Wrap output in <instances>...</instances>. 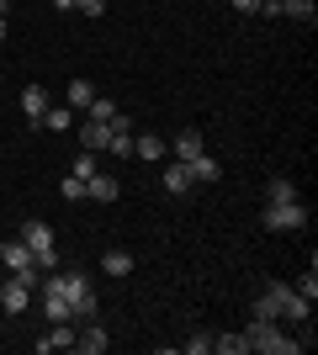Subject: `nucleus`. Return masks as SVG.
I'll use <instances>...</instances> for the list:
<instances>
[{
  "instance_id": "nucleus-1",
  "label": "nucleus",
  "mask_w": 318,
  "mask_h": 355,
  "mask_svg": "<svg viewBox=\"0 0 318 355\" xmlns=\"http://www.w3.org/2000/svg\"><path fill=\"white\" fill-rule=\"evenodd\" d=\"M244 345H249L255 355H297V350H303V340L281 334V329H276V318H255V324L244 329Z\"/></svg>"
},
{
  "instance_id": "nucleus-2",
  "label": "nucleus",
  "mask_w": 318,
  "mask_h": 355,
  "mask_svg": "<svg viewBox=\"0 0 318 355\" xmlns=\"http://www.w3.org/2000/svg\"><path fill=\"white\" fill-rule=\"evenodd\" d=\"M21 244H27L32 254H37V270H59V254H53V228H48L43 218H32V223H21Z\"/></svg>"
},
{
  "instance_id": "nucleus-3",
  "label": "nucleus",
  "mask_w": 318,
  "mask_h": 355,
  "mask_svg": "<svg viewBox=\"0 0 318 355\" xmlns=\"http://www.w3.org/2000/svg\"><path fill=\"white\" fill-rule=\"evenodd\" d=\"M260 223H265V234H297V228H308V207L303 202H265Z\"/></svg>"
},
{
  "instance_id": "nucleus-4",
  "label": "nucleus",
  "mask_w": 318,
  "mask_h": 355,
  "mask_svg": "<svg viewBox=\"0 0 318 355\" xmlns=\"http://www.w3.org/2000/svg\"><path fill=\"white\" fill-rule=\"evenodd\" d=\"M0 266L11 270L16 282H27V286H37L43 282V270H37V254L21 244V239H6V254H0Z\"/></svg>"
},
{
  "instance_id": "nucleus-5",
  "label": "nucleus",
  "mask_w": 318,
  "mask_h": 355,
  "mask_svg": "<svg viewBox=\"0 0 318 355\" xmlns=\"http://www.w3.org/2000/svg\"><path fill=\"white\" fill-rule=\"evenodd\" d=\"M292 297L287 282H265V292L255 297V318H281V302Z\"/></svg>"
},
{
  "instance_id": "nucleus-6",
  "label": "nucleus",
  "mask_w": 318,
  "mask_h": 355,
  "mask_svg": "<svg viewBox=\"0 0 318 355\" xmlns=\"http://www.w3.org/2000/svg\"><path fill=\"white\" fill-rule=\"evenodd\" d=\"M170 154H175L181 164H191L197 154H207V138H202L197 128H181V133H175V144H170Z\"/></svg>"
},
{
  "instance_id": "nucleus-7",
  "label": "nucleus",
  "mask_w": 318,
  "mask_h": 355,
  "mask_svg": "<svg viewBox=\"0 0 318 355\" xmlns=\"http://www.w3.org/2000/svg\"><path fill=\"white\" fill-rule=\"evenodd\" d=\"M32 297H37V286H27V282H16V276H11L6 292H0V308H6V313H27Z\"/></svg>"
},
{
  "instance_id": "nucleus-8",
  "label": "nucleus",
  "mask_w": 318,
  "mask_h": 355,
  "mask_svg": "<svg viewBox=\"0 0 318 355\" xmlns=\"http://www.w3.org/2000/svg\"><path fill=\"white\" fill-rule=\"evenodd\" d=\"M48 106H53V101H48L43 85H27V90H21V117H27L32 128H43V112H48Z\"/></svg>"
},
{
  "instance_id": "nucleus-9",
  "label": "nucleus",
  "mask_w": 318,
  "mask_h": 355,
  "mask_svg": "<svg viewBox=\"0 0 318 355\" xmlns=\"http://www.w3.org/2000/svg\"><path fill=\"white\" fill-rule=\"evenodd\" d=\"M106 144H112V122H96V117H85V128H80V148L101 154Z\"/></svg>"
},
{
  "instance_id": "nucleus-10",
  "label": "nucleus",
  "mask_w": 318,
  "mask_h": 355,
  "mask_svg": "<svg viewBox=\"0 0 318 355\" xmlns=\"http://www.w3.org/2000/svg\"><path fill=\"white\" fill-rule=\"evenodd\" d=\"M117 175H106V170H96L91 180H85V196H91V202H117Z\"/></svg>"
},
{
  "instance_id": "nucleus-11",
  "label": "nucleus",
  "mask_w": 318,
  "mask_h": 355,
  "mask_svg": "<svg viewBox=\"0 0 318 355\" xmlns=\"http://www.w3.org/2000/svg\"><path fill=\"white\" fill-rule=\"evenodd\" d=\"M133 154H138V159H149V164H159V159L170 154V144H165L159 133H138V138H133Z\"/></svg>"
},
{
  "instance_id": "nucleus-12",
  "label": "nucleus",
  "mask_w": 318,
  "mask_h": 355,
  "mask_svg": "<svg viewBox=\"0 0 318 355\" xmlns=\"http://www.w3.org/2000/svg\"><path fill=\"white\" fill-rule=\"evenodd\" d=\"M106 345H112V334H106L96 318H91V329H85V334H75V350H85V355H106Z\"/></svg>"
},
{
  "instance_id": "nucleus-13",
  "label": "nucleus",
  "mask_w": 318,
  "mask_h": 355,
  "mask_svg": "<svg viewBox=\"0 0 318 355\" xmlns=\"http://www.w3.org/2000/svg\"><path fill=\"white\" fill-rule=\"evenodd\" d=\"M69 345H75V329H69V324H48V334L37 340V350L53 355V350H69Z\"/></svg>"
},
{
  "instance_id": "nucleus-14",
  "label": "nucleus",
  "mask_w": 318,
  "mask_h": 355,
  "mask_svg": "<svg viewBox=\"0 0 318 355\" xmlns=\"http://www.w3.org/2000/svg\"><path fill=\"white\" fill-rule=\"evenodd\" d=\"M191 186H197V180H191V170H186V164L175 159V164H170V170H165V191H170V196H186V191H191Z\"/></svg>"
},
{
  "instance_id": "nucleus-15",
  "label": "nucleus",
  "mask_w": 318,
  "mask_h": 355,
  "mask_svg": "<svg viewBox=\"0 0 318 355\" xmlns=\"http://www.w3.org/2000/svg\"><path fill=\"white\" fill-rule=\"evenodd\" d=\"M308 313H313V302H308V297L292 286V297L281 302V318H292V324H308Z\"/></svg>"
},
{
  "instance_id": "nucleus-16",
  "label": "nucleus",
  "mask_w": 318,
  "mask_h": 355,
  "mask_svg": "<svg viewBox=\"0 0 318 355\" xmlns=\"http://www.w3.org/2000/svg\"><path fill=\"white\" fill-rule=\"evenodd\" d=\"M101 270H106V276H127V270H133V254H127V250H106Z\"/></svg>"
},
{
  "instance_id": "nucleus-17",
  "label": "nucleus",
  "mask_w": 318,
  "mask_h": 355,
  "mask_svg": "<svg viewBox=\"0 0 318 355\" xmlns=\"http://www.w3.org/2000/svg\"><path fill=\"white\" fill-rule=\"evenodd\" d=\"M91 101H96V85H91V80H69V101H64V106H75V112H85Z\"/></svg>"
},
{
  "instance_id": "nucleus-18",
  "label": "nucleus",
  "mask_w": 318,
  "mask_h": 355,
  "mask_svg": "<svg viewBox=\"0 0 318 355\" xmlns=\"http://www.w3.org/2000/svg\"><path fill=\"white\" fill-rule=\"evenodd\" d=\"M186 170H191V180H218V175H223V164L212 159V154H197V159L186 164Z\"/></svg>"
},
{
  "instance_id": "nucleus-19",
  "label": "nucleus",
  "mask_w": 318,
  "mask_h": 355,
  "mask_svg": "<svg viewBox=\"0 0 318 355\" xmlns=\"http://www.w3.org/2000/svg\"><path fill=\"white\" fill-rule=\"evenodd\" d=\"M212 355H249L244 334H212Z\"/></svg>"
},
{
  "instance_id": "nucleus-20",
  "label": "nucleus",
  "mask_w": 318,
  "mask_h": 355,
  "mask_svg": "<svg viewBox=\"0 0 318 355\" xmlns=\"http://www.w3.org/2000/svg\"><path fill=\"white\" fill-rule=\"evenodd\" d=\"M43 128H53V133L75 128V106H48V112H43Z\"/></svg>"
},
{
  "instance_id": "nucleus-21",
  "label": "nucleus",
  "mask_w": 318,
  "mask_h": 355,
  "mask_svg": "<svg viewBox=\"0 0 318 355\" xmlns=\"http://www.w3.org/2000/svg\"><path fill=\"white\" fill-rule=\"evenodd\" d=\"M281 16H292V21H308V27H313V0H281Z\"/></svg>"
},
{
  "instance_id": "nucleus-22",
  "label": "nucleus",
  "mask_w": 318,
  "mask_h": 355,
  "mask_svg": "<svg viewBox=\"0 0 318 355\" xmlns=\"http://www.w3.org/2000/svg\"><path fill=\"white\" fill-rule=\"evenodd\" d=\"M265 202H297V186H292L287 175H276L271 186H265Z\"/></svg>"
},
{
  "instance_id": "nucleus-23",
  "label": "nucleus",
  "mask_w": 318,
  "mask_h": 355,
  "mask_svg": "<svg viewBox=\"0 0 318 355\" xmlns=\"http://www.w3.org/2000/svg\"><path fill=\"white\" fill-rule=\"evenodd\" d=\"M85 117H96V122H112V117H117V101H106V96H96V101L85 106Z\"/></svg>"
},
{
  "instance_id": "nucleus-24",
  "label": "nucleus",
  "mask_w": 318,
  "mask_h": 355,
  "mask_svg": "<svg viewBox=\"0 0 318 355\" xmlns=\"http://www.w3.org/2000/svg\"><path fill=\"white\" fill-rule=\"evenodd\" d=\"M69 175H80V180H91V175H96V154H91V148H80V159L69 164Z\"/></svg>"
},
{
  "instance_id": "nucleus-25",
  "label": "nucleus",
  "mask_w": 318,
  "mask_h": 355,
  "mask_svg": "<svg viewBox=\"0 0 318 355\" xmlns=\"http://www.w3.org/2000/svg\"><path fill=\"white\" fill-rule=\"evenodd\" d=\"M106 154H117V159H133V133H112Z\"/></svg>"
},
{
  "instance_id": "nucleus-26",
  "label": "nucleus",
  "mask_w": 318,
  "mask_h": 355,
  "mask_svg": "<svg viewBox=\"0 0 318 355\" xmlns=\"http://www.w3.org/2000/svg\"><path fill=\"white\" fill-rule=\"evenodd\" d=\"M59 191H64V202H85V180H80V175H64Z\"/></svg>"
},
{
  "instance_id": "nucleus-27",
  "label": "nucleus",
  "mask_w": 318,
  "mask_h": 355,
  "mask_svg": "<svg viewBox=\"0 0 318 355\" xmlns=\"http://www.w3.org/2000/svg\"><path fill=\"white\" fill-rule=\"evenodd\" d=\"M186 355H212V334H191V340H186Z\"/></svg>"
},
{
  "instance_id": "nucleus-28",
  "label": "nucleus",
  "mask_w": 318,
  "mask_h": 355,
  "mask_svg": "<svg viewBox=\"0 0 318 355\" xmlns=\"http://www.w3.org/2000/svg\"><path fill=\"white\" fill-rule=\"evenodd\" d=\"M297 292H303L308 302H313V297H318V276H313V266H308V276H303V282H297Z\"/></svg>"
},
{
  "instance_id": "nucleus-29",
  "label": "nucleus",
  "mask_w": 318,
  "mask_h": 355,
  "mask_svg": "<svg viewBox=\"0 0 318 355\" xmlns=\"http://www.w3.org/2000/svg\"><path fill=\"white\" fill-rule=\"evenodd\" d=\"M75 11H85V16H101V11H106V0H75Z\"/></svg>"
},
{
  "instance_id": "nucleus-30",
  "label": "nucleus",
  "mask_w": 318,
  "mask_h": 355,
  "mask_svg": "<svg viewBox=\"0 0 318 355\" xmlns=\"http://www.w3.org/2000/svg\"><path fill=\"white\" fill-rule=\"evenodd\" d=\"M228 6H233V11H244V16H255V11H260V0H228Z\"/></svg>"
},
{
  "instance_id": "nucleus-31",
  "label": "nucleus",
  "mask_w": 318,
  "mask_h": 355,
  "mask_svg": "<svg viewBox=\"0 0 318 355\" xmlns=\"http://www.w3.org/2000/svg\"><path fill=\"white\" fill-rule=\"evenodd\" d=\"M0 16H11V0H0Z\"/></svg>"
},
{
  "instance_id": "nucleus-32",
  "label": "nucleus",
  "mask_w": 318,
  "mask_h": 355,
  "mask_svg": "<svg viewBox=\"0 0 318 355\" xmlns=\"http://www.w3.org/2000/svg\"><path fill=\"white\" fill-rule=\"evenodd\" d=\"M0 37H6V16H0Z\"/></svg>"
},
{
  "instance_id": "nucleus-33",
  "label": "nucleus",
  "mask_w": 318,
  "mask_h": 355,
  "mask_svg": "<svg viewBox=\"0 0 318 355\" xmlns=\"http://www.w3.org/2000/svg\"><path fill=\"white\" fill-rule=\"evenodd\" d=\"M0 254H6V234H0Z\"/></svg>"
}]
</instances>
